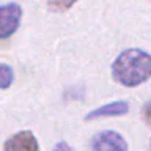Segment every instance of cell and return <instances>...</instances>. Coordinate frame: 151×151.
<instances>
[{
    "label": "cell",
    "instance_id": "obj_1",
    "mask_svg": "<svg viewBox=\"0 0 151 151\" xmlns=\"http://www.w3.org/2000/svg\"><path fill=\"white\" fill-rule=\"evenodd\" d=\"M113 80L126 88H134L151 79V54L131 47L120 52L112 63Z\"/></svg>",
    "mask_w": 151,
    "mask_h": 151
},
{
    "label": "cell",
    "instance_id": "obj_2",
    "mask_svg": "<svg viewBox=\"0 0 151 151\" xmlns=\"http://www.w3.org/2000/svg\"><path fill=\"white\" fill-rule=\"evenodd\" d=\"M22 14V6L16 2L0 5V40H8L19 30Z\"/></svg>",
    "mask_w": 151,
    "mask_h": 151
},
{
    "label": "cell",
    "instance_id": "obj_3",
    "mask_svg": "<svg viewBox=\"0 0 151 151\" xmlns=\"http://www.w3.org/2000/svg\"><path fill=\"white\" fill-rule=\"evenodd\" d=\"M91 151H129V146L120 132L107 129L93 135Z\"/></svg>",
    "mask_w": 151,
    "mask_h": 151
},
{
    "label": "cell",
    "instance_id": "obj_4",
    "mask_svg": "<svg viewBox=\"0 0 151 151\" xmlns=\"http://www.w3.org/2000/svg\"><path fill=\"white\" fill-rule=\"evenodd\" d=\"M3 151H40V143L32 131H19L5 140Z\"/></svg>",
    "mask_w": 151,
    "mask_h": 151
},
{
    "label": "cell",
    "instance_id": "obj_5",
    "mask_svg": "<svg viewBox=\"0 0 151 151\" xmlns=\"http://www.w3.org/2000/svg\"><path fill=\"white\" fill-rule=\"evenodd\" d=\"M129 112V102L118 99V101L107 102L104 106L93 109L91 112H88L85 115V121H94L101 120V118H112V116H123Z\"/></svg>",
    "mask_w": 151,
    "mask_h": 151
},
{
    "label": "cell",
    "instance_id": "obj_6",
    "mask_svg": "<svg viewBox=\"0 0 151 151\" xmlns=\"http://www.w3.org/2000/svg\"><path fill=\"white\" fill-rule=\"evenodd\" d=\"M14 82V71L8 63L0 61V90H8Z\"/></svg>",
    "mask_w": 151,
    "mask_h": 151
},
{
    "label": "cell",
    "instance_id": "obj_7",
    "mask_svg": "<svg viewBox=\"0 0 151 151\" xmlns=\"http://www.w3.org/2000/svg\"><path fill=\"white\" fill-rule=\"evenodd\" d=\"M77 0H47V8L54 13H65L71 9Z\"/></svg>",
    "mask_w": 151,
    "mask_h": 151
},
{
    "label": "cell",
    "instance_id": "obj_8",
    "mask_svg": "<svg viewBox=\"0 0 151 151\" xmlns=\"http://www.w3.org/2000/svg\"><path fill=\"white\" fill-rule=\"evenodd\" d=\"M142 115H143L145 123L151 127V98L146 101V104L143 106V109H142Z\"/></svg>",
    "mask_w": 151,
    "mask_h": 151
},
{
    "label": "cell",
    "instance_id": "obj_9",
    "mask_svg": "<svg viewBox=\"0 0 151 151\" xmlns=\"http://www.w3.org/2000/svg\"><path fill=\"white\" fill-rule=\"evenodd\" d=\"M52 151H74L73 148H71V145L68 143V142H58V143H57L55 146H54V150Z\"/></svg>",
    "mask_w": 151,
    "mask_h": 151
},
{
    "label": "cell",
    "instance_id": "obj_10",
    "mask_svg": "<svg viewBox=\"0 0 151 151\" xmlns=\"http://www.w3.org/2000/svg\"><path fill=\"white\" fill-rule=\"evenodd\" d=\"M150 151H151V142H150Z\"/></svg>",
    "mask_w": 151,
    "mask_h": 151
}]
</instances>
